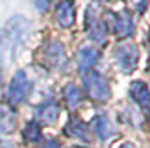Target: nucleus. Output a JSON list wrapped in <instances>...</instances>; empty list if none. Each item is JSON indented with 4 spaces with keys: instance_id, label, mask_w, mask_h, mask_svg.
I'll return each instance as SVG.
<instances>
[{
    "instance_id": "1",
    "label": "nucleus",
    "mask_w": 150,
    "mask_h": 148,
    "mask_svg": "<svg viewBox=\"0 0 150 148\" xmlns=\"http://www.w3.org/2000/svg\"><path fill=\"white\" fill-rule=\"evenodd\" d=\"M106 20L111 27V30L118 35V37H128L133 32V22H132V15L130 12H122V13H113L106 12Z\"/></svg>"
},
{
    "instance_id": "2",
    "label": "nucleus",
    "mask_w": 150,
    "mask_h": 148,
    "mask_svg": "<svg viewBox=\"0 0 150 148\" xmlns=\"http://www.w3.org/2000/svg\"><path fill=\"white\" fill-rule=\"evenodd\" d=\"M86 30H88L89 37L96 42L103 44L106 40V25L101 22V19L98 17V13L95 12V7H89L86 12Z\"/></svg>"
},
{
    "instance_id": "3",
    "label": "nucleus",
    "mask_w": 150,
    "mask_h": 148,
    "mask_svg": "<svg viewBox=\"0 0 150 148\" xmlns=\"http://www.w3.org/2000/svg\"><path fill=\"white\" fill-rule=\"evenodd\" d=\"M116 59H118V64L122 67V71L130 73L137 64L138 49L133 44H122V46L116 47Z\"/></svg>"
},
{
    "instance_id": "4",
    "label": "nucleus",
    "mask_w": 150,
    "mask_h": 148,
    "mask_svg": "<svg viewBox=\"0 0 150 148\" xmlns=\"http://www.w3.org/2000/svg\"><path fill=\"white\" fill-rule=\"evenodd\" d=\"M84 86L88 89V93L95 98V99H105L108 96V84L106 81L103 79L100 74H89L88 78L84 79Z\"/></svg>"
},
{
    "instance_id": "5",
    "label": "nucleus",
    "mask_w": 150,
    "mask_h": 148,
    "mask_svg": "<svg viewBox=\"0 0 150 148\" xmlns=\"http://www.w3.org/2000/svg\"><path fill=\"white\" fill-rule=\"evenodd\" d=\"M56 20L61 27H71L76 20V10L74 5L69 0H62L56 8Z\"/></svg>"
},
{
    "instance_id": "6",
    "label": "nucleus",
    "mask_w": 150,
    "mask_h": 148,
    "mask_svg": "<svg viewBox=\"0 0 150 148\" xmlns=\"http://www.w3.org/2000/svg\"><path fill=\"white\" fill-rule=\"evenodd\" d=\"M25 89H27V81H25V74L19 71V73L14 76V79H12V84H10V99L12 101H21L24 98V94H25Z\"/></svg>"
},
{
    "instance_id": "7",
    "label": "nucleus",
    "mask_w": 150,
    "mask_h": 148,
    "mask_svg": "<svg viewBox=\"0 0 150 148\" xmlns=\"http://www.w3.org/2000/svg\"><path fill=\"white\" fill-rule=\"evenodd\" d=\"M98 59V52L95 49H89V47H84L79 51V56H78V62H79V67L81 69H89Z\"/></svg>"
},
{
    "instance_id": "8",
    "label": "nucleus",
    "mask_w": 150,
    "mask_h": 148,
    "mask_svg": "<svg viewBox=\"0 0 150 148\" xmlns=\"http://www.w3.org/2000/svg\"><path fill=\"white\" fill-rule=\"evenodd\" d=\"M66 99L71 106H76L79 99H81V91L78 89L76 86H68L66 87Z\"/></svg>"
},
{
    "instance_id": "9",
    "label": "nucleus",
    "mask_w": 150,
    "mask_h": 148,
    "mask_svg": "<svg viewBox=\"0 0 150 148\" xmlns=\"http://www.w3.org/2000/svg\"><path fill=\"white\" fill-rule=\"evenodd\" d=\"M32 2H34V5L37 7V10H41V12H46L49 4H51V0H32Z\"/></svg>"
},
{
    "instance_id": "10",
    "label": "nucleus",
    "mask_w": 150,
    "mask_h": 148,
    "mask_svg": "<svg viewBox=\"0 0 150 148\" xmlns=\"http://www.w3.org/2000/svg\"><path fill=\"white\" fill-rule=\"evenodd\" d=\"M147 2H149V0H142V2H140V4L137 5V8H138V12H140V13H142L143 10H145V5H147Z\"/></svg>"
},
{
    "instance_id": "11",
    "label": "nucleus",
    "mask_w": 150,
    "mask_h": 148,
    "mask_svg": "<svg viewBox=\"0 0 150 148\" xmlns=\"http://www.w3.org/2000/svg\"><path fill=\"white\" fill-rule=\"evenodd\" d=\"M0 79H2V74H0Z\"/></svg>"
}]
</instances>
